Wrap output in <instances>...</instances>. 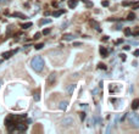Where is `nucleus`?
Returning <instances> with one entry per match:
<instances>
[{"label": "nucleus", "mask_w": 139, "mask_h": 134, "mask_svg": "<svg viewBox=\"0 0 139 134\" xmlns=\"http://www.w3.org/2000/svg\"><path fill=\"white\" fill-rule=\"evenodd\" d=\"M44 65H45V62L42 56H34L31 61V66L36 72H42L44 68Z\"/></svg>", "instance_id": "nucleus-1"}, {"label": "nucleus", "mask_w": 139, "mask_h": 134, "mask_svg": "<svg viewBox=\"0 0 139 134\" xmlns=\"http://www.w3.org/2000/svg\"><path fill=\"white\" fill-rule=\"evenodd\" d=\"M127 117L129 120L130 124H133L135 128H139V116L135 114H127Z\"/></svg>", "instance_id": "nucleus-2"}, {"label": "nucleus", "mask_w": 139, "mask_h": 134, "mask_svg": "<svg viewBox=\"0 0 139 134\" xmlns=\"http://www.w3.org/2000/svg\"><path fill=\"white\" fill-rule=\"evenodd\" d=\"M73 124H74V120L73 117H71V116H66V117H64L61 120V126L62 127H71Z\"/></svg>", "instance_id": "nucleus-3"}, {"label": "nucleus", "mask_w": 139, "mask_h": 134, "mask_svg": "<svg viewBox=\"0 0 139 134\" xmlns=\"http://www.w3.org/2000/svg\"><path fill=\"white\" fill-rule=\"evenodd\" d=\"M15 129H16V130H19V132H25V130L27 129V126L25 124V123H16Z\"/></svg>", "instance_id": "nucleus-4"}, {"label": "nucleus", "mask_w": 139, "mask_h": 134, "mask_svg": "<svg viewBox=\"0 0 139 134\" xmlns=\"http://www.w3.org/2000/svg\"><path fill=\"white\" fill-rule=\"evenodd\" d=\"M17 52V50H11V51H6V52H4L3 54V58H11L14 54H16Z\"/></svg>", "instance_id": "nucleus-5"}, {"label": "nucleus", "mask_w": 139, "mask_h": 134, "mask_svg": "<svg viewBox=\"0 0 139 134\" xmlns=\"http://www.w3.org/2000/svg\"><path fill=\"white\" fill-rule=\"evenodd\" d=\"M12 17H17V18H21V20L27 18V16L23 15V14H21V12H14V14H12Z\"/></svg>", "instance_id": "nucleus-6"}, {"label": "nucleus", "mask_w": 139, "mask_h": 134, "mask_svg": "<svg viewBox=\"0 0 139 134\" xmlns=\"http://www.w3.org/2000/svg\"><path fill=\"white\" fill-rule=\"evenodd\" d=\"M99 51H100V55H101L102 58H107V56H109V51L106 50V48H104V46H101Z\"/></svg>", "instance_id": "nucleus-7"}, {"label": "nucleus", "mask_w": 139, "mask_h": 134, "mask_svg": "<svg viewBox=\"0 0 139 134\" xmlns=\"http://www.w3.org/2000/svg\"><path fill=\"white\" fill-rule=\"evenodd\" d=\"M130 106H132V110H138L139 108V99H134Z\"/></svg>", "instance_id": "nucleus-8"}, {"label": "nucleus", "mask_w": 139, "mask_h": 134, "mask_svg": "<svg viewBox=\"0 0 139 134\" xmlns=\"http://www.w3.org/2000/svg\"><path fill=\"white\" fill-rule=\"evenodd\" d=\"M33 99H34V101H39L40 100V90L37 89L34 93H33Z\"/></svg>", "instance_id": "nucleus-9"}, {"label": "nucleus", "mask_w": 139, "mask_h": 134, "mask_svg": "<svg viewBox=\"0 0 139 134\" xmlns=\"http://www.w3.org/2000/svg\"><path fill=\"white\" fill-rule=\"evenodd\" d=\"M74 89H76V84H70V86H67V93H68V95H72V94H73Z\"/></svg>", "instance_id": "nucleus-10"}, {"label": "nucleus", "mask_w": 139, "mask_h": 134, "mask_svg": "<svg viewBox=\"0 0 139 134\" xmlns=\"http://www.w3.org/2000/svg\"><path fill=\"white\" fill-rule=\"evenodd\" d=\"M67 105H68V102H67V101H61V102H60V105H59V108H60V110H62V111H65L66 108H67Z\"/></svg>", "instance_id": "nucleus-11"}, {"label": "nucleus", "mask_w": 139, "mask_h": 134, "mask_svg": "<svg viewBox=\"0 0 139 134\" xmlns=\"http://www.w3.org/2000/svg\"><path fill=\"white\" fill-rule=\"evenodd\" d=\"M55 80H56V73H51V74L49 76V80H48L49 84H53Z\"/></svg>", "instance_id": "nucleus-12"}, {"label": "nucleus", "mask_w": 139, "mask_h": 134, "mask_svg": "<svg viewBox=\"0 0 139 134\" xmlns=\"http://www.w3.org/2000/svg\"><path fill=\"white\" fill-rule=\"evenodd\" d=\"M77 4H78V1H77V0H70V1H68V8L74 9V8L77 6Z\"/></svg>", "instance_id": "nucleus-13"}, {"label": "nucleus", "mask_w": 139, "mask_h": 134, "mask_svg": "<svg viewBox=\"0 0 139 134\" xmlns=\"http://www.w3.org/2000/svg\"><path fill=\"white\" fill-rule=\"evenodd\" d=\"M49 23H51V20H49V18H43V20H40V22H39L40 26H43V24H49Z\"/></svg>", "instance_id": "nucleus-14"}, {"label": "nucleus", "mask_w": 139, "mask_h": 134, "mask_svg": "<svg viewBox=\"0 0 139 134\" xmlns=\"http://www.w3.org/2000/svg\"><path fill=\"white\" fill-rule=\"evenodd\" d=\"M64 14H65V11H64V10H59V11L53 12V16H54V17H59V16H61V15H64Z\"/></svg>", "instance_id": "nucleus-15"}, {"label": "nucleus", "mask_w": 139, "mask_h": 134, "mask_svg": "<svg viewBox=\"0 0 139 134\" xmlns=\"http://www.w3.org/2000/svg\"><path fill=\"white\" fill-rule=\"evenodd\" d=\"M130 34H132V29H130L129 27L124 28V36H126V37H130Z\"/></svg>", "instance_id": "nucleus-16"}, {"label": "nucleus", "mask_w": 139, "mask_h": 134, "mask_svg": "<svg viewBox=\"0 0 139 134\" xmlns=\"http://www.w3.org/2000/svg\"><path fill=\"white\" fill-rule=\"evenodd\" d=\"M127 20H128V21H134V20H135V15H134V12H129Z\"/></svg>", "instance_id": "nucleus-17"}, {"label": "nucleus", "mask_w": 139, "mask_h": 134, "mask_svg": "<svg viewBox=\"0 0 139 134\" xmlns=\"http://www.w3.org/2000/svg\"><path fill=\"white\" fill-rule=\"evenodd\" d=\"M74 39V36H72V34H66V36H64V40H73Z\"/></svg>", "instance_id": "nucleus-18"}, {"label": "nucleus", "mask_w": 139, "mask_h": 134, "mask_svg": "<svg viewBox=\"0 0 139 134\" xmlns=\"http://www.w3.org/2000/svg\"><path fill=\"white\" fill-rule=\"evenodd\" d=\"M23 29H28L29 27H32V22H27V23H23L22 26H21Z\"/></svg>", "instance_id": "nucleus-19"}, {"label": "nucleus", "mask_w": 139, "mask_h": 134, "mask_svg": "<svg viewBox=\"0 0 139 134\" xmlns=\"http://www.w3.org/2000/svg\"><path fill=\"white\" fill-rule=\"evenodd\" d=\"M90 23H92V26H94V28L96 29V30H98V32H100V28H99V24H98V23H96V22H95V21H92V22H90Z\"/></svg>", "instance_id": "nucleus-20"}, {"label": "nucleus", "mask_w": 139, "mask_h": 134, "mask_svg": "<svg viewBox=\"0 0 139 134\" xmlns=\"http://www.w3.org/2000/svg\"><path fill=\"white\" fill-rule=\"evenodd\" d=\"M87 114H85V112H82V114H79V117H81V120H82V121H84V120H85V117H87Z\"/></svg>", "instance_id": "nucleus-21"}, {"label": "nucleus", "mask_w": 139, "mask_h": 134, "mask_svg": "<svg viewBox=\"0 0 139 134\" xmlns=\"http://www.w3.org/2000/svg\"><path fill=\"white\" fill-rule=\"evenodd\" d=\"M98 67H99L100 70H106V65H104V64H99Z\"/></svg>", "instance_id": "nucleus-22"}, {"label": "nucleus", "mask_w": 139, "mask_h": 134, "mask_svg": "<svg viewBox=\"0 0 139 134\" xmlns=\"http://www.w3.org/2000/svg\"><path fill=\"white\" fill-rule=\"evenodd\" d=\"M101 5H102V6H105V8H106V6H109V1H107V0H104V1L101 2Z\"/></svg>", "instance_id": "nucleus-23"}, {"label": "nucleus", "mask_w": 139, "mask_h": 134, "mask_svg": "<svg viewBox=\"0 0 139 134\" xmlns=\"http://www.w3.org/2000/svg\"><path fill=\"white\" fill-rule=\"evenodd\" d=\"M43 46H44V44H37V45H36V49H37V50H40Z\"/></svg>", "instance_id": "nucleus-24"}, {"label": "nucleus", "mask_w": 139, "mask_h": 134, "mask_svg": "<svg viewBox=\"0 0 139 134\" xmlns=\"http://www.w3.org/2000/svg\"><path fill=\"white\" fill-rule=\"evenodd\" d=\"M49 33H50V29H49V28H46V29H44V30H43V34H44V36L49 34Z\"/></svg>", "instance_id": "nucleus-25"}, {"label": "nucleus", "mask_w": 139, "mask_h": 134, "mask_svg": "<svg viewBox=\"0 0 139 134\" xmlns=\"http://www.w3.org/2000/svg\"><path fill=\"white\" fill-rule=\"evenodd\" d=\"M122 5H123V6H128V5H132V2H128V1H124V2H122Z\"/></svg>", "instance_id": "nucleus-26"}, {"label": "nucleus", "mask_w": 139, "mask_h": 134, "mask_svg": "<svg viewBox=\"0 0 139 134\" xmlns=\"http://www.w3.org/2000/svg\"><path fill=\"white\" fill-rule=\"evenodd\" d=\"M40 36H42L40 33H36V34H34V39H39L40 38Z\"/></svg>", "instance_id": "nucleus-27"}, {"label": "nucleus", "mask_w": 139, "mask_h": 134, "mask_svg": "<svg viewBox=\"0 0 139 134\" xmlns=\"http://www.w3.org/2000/svg\"><path fill=\"white\" fill-rule=\"evenodd\" d=\"M120 56H121V58H122V61H126V55H124V54H121Z\"/></svg>", "instance_id": "nucleus-28"}, {"label": "nucleus", "mask_w": 139, "mask_h": 134, "mask_svg": "<svg viewBox=\"0 0 139 134\" xmlns=\"http://www.w3.org/2000/svg\"><path fill=\"white\" fill-rule=\"evenodd\" d=\"M133 54H134V56H139V49H137V50H135Z\"/></svg>", "instance_id": "nucleus-29"}, {"label": "nucleus", "mask_w": 139, "mask_h": 134, "mask_svg": "<svg viewBox=\"0 0 139 134\" xmlns=\"http://www.w3.org/2000/svg\"><path fill=\"white\" fill-rule=\"evenodd\" d=\"M81 45H82L81 43H77V42H76V43H73V46H81Z\"/></svg>", "instance_id": "nucleus-30"}, {"label": "nucleus", "mask_w": 139, "mask_h": 134, "mask_svg": "<svg viewBox=\"0 0 139 134\" xmlns=\"http://www.w3.org/2000/svg\"><path fill=\"white\" fill-rule=\"evenodd\" d=\"M102 40H104V42H106V40H109V37H107V36H105V37L102 38Z\"/></svg>", "instance_id": "nucleus-31"}, {"label": "nucleus", "mask_w": 139, "mask_h": 134, "mask_svg": "<svg viewBox=\"0 0 139 134\" xmlns=\"http://www.w3.org/2000/svg\"><path fill=\"white\" fill-rule=\"evenodd\" d=\"M122 42H123V40H122V39H118V40H117V42H116V43H117V44H121V43H122Z\"/></svg>", "instance_id": "nucleus-32"}, {"label": "nucleus", "mask_w": 139, "mask_h": 134, "mask_svg": "<svg viewBox=\"0 0 139 134\" xmlns=\"http://www.w3.org/2000/svg\"><path fill=\"white\" fill-rule=\"evenodd\" d=\"M82 1H83V2H87V1H88V0H82Z\"/></svg>", "instance_id": "nucleus-33"}, {"label": "nucleus", "mask_w": 139, "mask_h": 134, "mask_svg": "<svg viewBox=\"0 0 139 134\" xmlns=\"http://www.w3.org/2000/svg\"><path fill=\"white\" fill-rule=\"evenodd\" d=\"M0 86H1V80H0Z\"/></svg>", "instance_id": "nucleus-34"}]
</instances>
